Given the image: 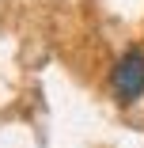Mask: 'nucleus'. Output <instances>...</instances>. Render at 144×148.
<instances>
[{"label": "nucleus", "mask_w": 144, "mask_h": 148, "mask_svg": "<svg viewBox=\"0 0 144 148\" xmlns=\"http://www.w3.org/2000/svg\"><path fill=\"white\" fill-rule=\"evenodd\" d=\"M110 95L121 106H133L144 95V46H129L110 69Z\"/></svg>", "instance_id": "f257e3e1"}]
</instances>
